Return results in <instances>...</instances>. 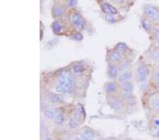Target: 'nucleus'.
I'll use <instances>...</instances> for the list:
<instances>
[{
	"label": "nucleus",
	"mask_w": 159,
	"mask_h": 140,
	"mask_svg": "<svg viewBox=\"0 0 159 140\" xmlns=\"http://www.w3.org/2000/svg\"><path fill=\"white\" fill-rule=\"evenodd\" d=\"M73 84V79L68 71H63L60 75L59 84L56 87L58 93H67L70 91Z\"/></svg>",
	"instance_id": "1"
},
{
	"label": "nucleus",
	"mask_w": 159,
	"mask_h": 140,
	"mask_svg": "<svg viewBox=\"0 0 159 140\" xmlns=\"http://www.w3.org/2000/svg\"><path fill=\"white\" fill-rule=\"evenodd\" d=\"M84 115V113L81 106H79L78 108L74 111L70 119V121H69V125L71 129L76 128L79 125L81 120V117Z\"/></svg>",
	"instance_id": "2"
},
{
	"label": "nucleus",
	"mask_w": 159,
	"mask_h": 140,
	"mask_svg": "<svg viewBox=\"0 0 159 140\" xmlns=\"http://www.w3.org/2000/svg\"><path fill=\"white\" fill-rule=\"evenodd\" d=\"M143 12L148 19L152 20V21H158L159 20V9L158 7L153 6V5L147 4L144 7Z\"/></svg>",
	"instance_id": "3"
},
{
	"label": "nucleus",
	"mask_w": 159,
	"mask_h": 140,
	"mask_svg": "<svg viewBox=\"0 0 159 140\" xmlns=\"http://www.w3.org/2000/svg\"><path fill=\"white\" fill-rule=\"evenodd\" d=\"M150 74V69L145 65H140L137 69V79L139 82L146 81Z\"/></svg>",
	"instance_id": "4"
},
{
	"label": "nucleus",
	"mask_w": 159,
	"mask_h": 140,
	"mask_svg": "<svg viewBox=\"0 0 159 140\" xmlns=\"http://www.w3.org/2000/svg\"><path fill=\"white\" fill-rule=\"evenodd\" d=\"M148 106L151 111L159 112V92L152 94L148 100Z\"/></svg>",
	"instance_id": "5"
},
{
	"label": "nucleus",
	"mask_w": 159,
	"mask_h": 140,
	"mask_svg": "<svg viewBox=\"0 0 159 140\" xmlns=\"http://www.w3.org/2000/svg\"><path fill=\"white\" fill-rule=\"evenodd\" d=\"M133 91H134V85L130 81L122 84V91L125 98L129 99L132 98Z\"/></svg>",
	"instance_id": "6"
},
{
	"label": "nucleus",
	"mask_w": 159,
	"mask_h": 140,
	"mask_svg": "<svg viewBox=\"0 0 159 140\" xmlns=\"http://www.w3.org/2000/svg\"><path fill=\"white\" fill-rule=\"evenodd\" d=\"M71 20L72 24L75 25L76 28L79 29H83L84 25H85V21L80 14L79 13H74L71 16Z\"/></svg>",
	"instance_id": "7"
},
{
	"label": "nucleus",
	"mask_w": 159,
	"mask_h": 140,
	"mask_svg": "<svg viewBox=\"0 0 159 140\" xmlns=\"http://www.w3.org/2000/svg\"><path fill=\"white\" fill-rule=\"evenodd\" d=\"M101 8L102 11L107 14V15H112L113 16V15L118 14V11L117 9L110 4L107 3V2H103L102 4Z\"/></svg>",
	"instance_id": "8"
},
{
	"label": "nucleus",
	"mask_w": 159,
	"mask_h": 140,
	"mask_svg": "<svg viewBox=\"0 0 159 140\" xmlns=\"http://www.w3.org/2000/svg\"><path fill=\"white\" fill-rule=\"evenodd\" d=\"M132 74L129 70H124L119 76V82L121 84H124L127 82V81H129L131 79V78H132Z\"/></svg>",
	"instance_id": "9"
},
{
	"label": "nucleus",
	"mask_w": 159,
	"mask_h": 140,
	"mask_svg": "<svg viewBox=\"0 0 159 140\" xmlns=\"http://www.w3.org/2000/svg\"><path fill=\"white\" fill-rule=\"evenodd\" d=\"M94 137V132L89 128L84 129L80 134V137L83 140H93Z\"/></svg>",
	"instance_id": "10"
},
{
	"label": "nucleus",
	"mask_w": 159,
	"mask_h": 140,
	"mask_svg": "<svg viewBox=\"0 0 159 140\" xmlns=\"http://www.w3.org/2000/svg\"><path fill=\"white\" fill-rule=\"evenodd\" d=\"M148 57L155 62H159V47H153L148 52Z\"/></svg>",
	"instance_id": "11"
},
{
	"label": "nucleus",
	"mask_w": 159,
	"mask_h": 140,
	"mask_svg": "<svg viewBox=\"0 0 159 140\" xmlns=\"http://www.w3.org/2000/svg\"><path fill=\"white\" fill-rule=\"evenodd\" d=\"M107 74L110 79H116L118 76V70L115 65H110L107 70Z\"/></svg>",
	"instance_id": "12"
},
{
	"label": "nucleus",
	"mask_w": 159,
	"mask_h": 140,
	"mask_svg": "<svg viewBox=\"0 0 159 140\" xmlns=\"http://www.w3.org/2000/svg\"><path fill=\"white\" fill-rule=\"evenodd\" d=\"M122 59L121 52L119 51H112L109 55V60L112 62H120Z\"/></svg>",
	"instance_id": "13"
},
{
	"label": "nucleus",
	"mask_w": 159,
	"mask_h": 140,
	"mask_svg": "<svg viewBox=\"0 0 159 140\" xmlns=\"http://www.w3.org/2000/svg\"><path fill=\"white\" fill-rule=\"evenodd\" d=\"M65 14V9L60 5H56L53 7L52 15L55 17H60Z\"/></svg>",
	"instance_id": "14"
},
{
	"label": "nucleus",
	"mask_w": 159,
	"mask_h": 140,
	"mask_svg": "<svg viewBox=\"0 0 159 140\" xmlns=\"http://www.w3.org/2000/svg\"><path fill=\"white\" fill-rule=\"evenodd\" d=\"M110 106H112V108L114 109V110L116 111H120L122 109V104L121 102H120L118 99L115 98L112 99V100L110 102Z\"/></svg>",
	"instance_id": "15"
},
{
	"label": "nucleus",
	"mask_w": 159,
	"mask_h": 140,
	"mask_svg": "<svg viewBox=\"0 0 159 140\" xmlns=\"http://www.w3.org/2000/svg\"><path fill=\"white\" fill-rule=\"evenodd\" d=\"M151 79H152L153 82L154 83L156 88L158 90V92H159V70L154 71L152 76H151Z\"/></svg>",
	"instance_id": "16"
},
{
	"label": "nucleus",
	"mask_w": 159,
	"mask_h": 140,
	"mask_svg": "<svg viewBox=\"0 0 159 140\" xmlns=\"http://www.w3.org/2000/svg\"><path fill=\"white\" fill-rule=\"evenodd\" d=\"M152 132L154 135L159 137V118L154 119L152 126Z\"/></svg>",
	"instance_id": "17"
},
{
	"label": "nucleus",
	"mask_w": 159,
	"mask_h": 140,
	"mask_svg": "<svg viewBox=\"0 0 159 140\" xmlns=\"http://www.w3.org/2000/svg\"><path fill=\"white\" fill-rule=\"evenodd\" d=\"M117 86L113 82L107 83L106 86V90L107 92L109 93L115 92V91H117Z\"/></svg>",
	"instance_id": "18"
},
{
	"label": "nucleus",
	"mask_w": 159,
	"mask_h": 140,
	"mask_svg": "<svg viewBox=\"0 0 159 140\" xmlns=\"http://www.w3.org/2000/svg\"><path fill=\"white\" fill-rule=\"evenodd\" d=\"M142 25L143 29L148 33H150L152 30V25H151L150 21L147 19H143L142 21Z\"/></svg>",
	"instance_id": "19"
},
{
	"label": "nucleus",
	"mask_w": 159,
	"mask_h": 140,
	"mask_svg": "<svg viewBox=\"0 0 159 140\" xmlns=\"http://www.w3.org/2000/svg\"><path fill=\"white\" fill-rule=\"evenodd\" d=\"M73 72L76 74V75H79V74L82 73L85 70V67H84V65H82V64H76L72 68Z\"/></svg>",
	"instance_id": "20"
},
{
	"label": "nucleus",
	"mask_w": 159,
	"mask_h": 140,
	"mask_svg": "<svg viewBox=\"0 0 159 140\" xmlns=\"http://www.w3.org/2000/svg\"><path fill=\"white\" fill-rule=\"evenodd\" d=\"M52 29L54 33H55V34H58V33H60L61 30V29H62V26H61V25L60 22L54 21L52 24Z\"/></svg>",
	"instance_id": "21"
},
{
	"label": "nucleus",
	"mask_w": 159,
	"mask_h": 140,
	"mask_svg": "<svg viewBox=\"0 0 159 140\" xmlns=\"http://www.w3.org/2000/svg\"><path fill=\"white\" fill-rule=\"evenodd\" d=\"M64 121H65V117H64V115L60 113H58L57 115H56L55 118V123L57 124H61Z\"/></svg>",
	"instance_id": "22"
},
{
	"label": "nucleus",
	"mask_w": 159,
	"mask_h": 140,
	"mask_svg": "<svg viewBox=\"0 0 159 140\" xmlns=\"http://www.w3.org/2000/svg\"><path fill=\"white\" fill-rule=\"evenodd\" d=\"M50 100L52 103H60L61 100V96H60L59 95H57V94H54L52 93L50 94Z\"/></svg>",
	"instance_id": "23"
},
{
	"label": "nucleus",
	"mask_w": 159,
	"mask_h": 140,
	"mask_svg": "<svg viewBox=\"0 0 159 140\" xmlns=\"http://www.w3.org/2000/svg\"><path fill=\"white\" fill-rule=\"evenodd\" d=\"M116 49L117 51L122 52L127 49V45L124 43H119L118 44L116 45Z\"/></svg>",
	"instance_id": "24"
},
{
	"label": "nucleus",
	"mask_w": 159,
	"mask_h": 140,
	"mask_svg": "<svg viewBox=\"0 0 159 140\" xmlns=\"http://www.w3.org/2000/svg\"><path fill=\"white\" fill-rule=\"evenodd\" d=\"M44 115H45V116L46 117V118H49L50 120H52L53 118H55V113H54V112L52 111H51V110H46L44 112Z\"/></svg>",
	"instance_id": "25"
},
{
	"label": "nucleus",
	"mask_w": 159,
	"mask_h": 140,
	"mask_svg": "<svg viewBox=\"0 0 159 140\" xmlns=\"http://www.w3.org/2000/svg\"><path fill=\"white\" fill-rule=\"evenodd\" d=\"M71 38H72V39H74V40H77V41H79V40H82V38H83V35H82L81 34H79V33H78V34H74L72 36H71Z\"/></svg>",
	"instance_id": "26"
},
{
	"label": "nucleus",
	"mask_w": 159,
	"mask_h": 140,
	"mask_svg": "<svg viewBox=\"0 0 159 140\" xmlns=\"http://www.w3.org/2000/svg\"><path fill=\"white\" fill-rule=\"evenodd\" d=\"M77 4V0H69L68 6L70 7H74Z\"/></svg>",
	"instance_id": "27"
},
{
	"label": "nucleus",
	"mask_w": 159,
	"mask_h": 140,
	"mask_svg": "<svg viewBox=\"0 0 159 140\" xmlns=\"http://www.w3.org/2000/svg\"><path fill=\"white\" fill-rule=\"evenodd\" d=\"M154 38H155V39H156V41L157 42V43L159 45V28H158V29H156L155 30Z\"/></svg>",
	"instance_id": "28"
},
{
	"label": "nucleus",
	"mask_w": 159,
	"mask_h": 140,
	"mask_svg": "<svg viewBox=\"0 0 159 140\" xmlns=\"http://www.w3.org/2000/svg\"><path fill=\"white\" fill-rule=\"evenodd\" d=\"M121 66H122V67L123 70H127V69H128V67H129V62H127V61H124V62H122Z\"/></svg>",
	"instance_id": "29"
},
{
	"label": "nucleus",
	"mask_w": 159,
	"mask_h": 140,
	"mask_svg": "<svg viewBox=\"0 0 159 140\" xmlns=\"http://www.w3.org/2000/svg\"><path fill=\"white\" fill-rule=\"evenodd\" d=\"M112 1L115 2V3L117 4L122 5V4H124L125 2H126L127 0H112Z\"/></svg>",
	"instance_id": "30"
},
{
	"label": "nucleus",
	"mask_w": 159,
	"mask_h": 140,
	"mask_svg": "<svg viewBox=\"0 0 159 140\" xmlns=\"http://www.w3.org/2000/svg\"><path fill=\"white\" fill-rule=\"evenodd\" d=\"M106 19H107V21H108L109 22L115 21V19L113 17H112V15H107Z\"/></svg>",
	"instance_id": "31"
},
{
	"label": "nucleus",
	"mask_w": 159,
	"mask_h": 140,
	"mask_svg": "<svg viewBox=\"0 0 159 140\" xmlns=\"http://www.w3.org/2000/svg\"><path fill=\"white\" fill-rule=\"evenodd\" d=\"M45 140H52V139L50 138V137H48V138H46Z\"/></svg>",
	"instance_id": "32"
}]
</instances>
